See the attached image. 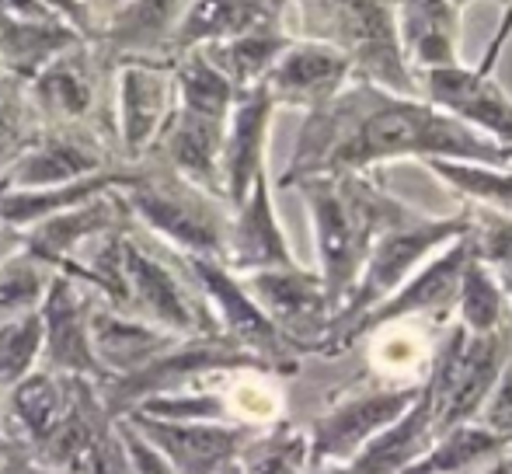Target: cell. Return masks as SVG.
I'll list each match as a JSON object with an SVG mask.
<instances>
[{
	"mask_svg": "<svg viewBox=\"0 0 512 474\" xmlns=\"http://www.w3.org/2000/svg\"><path fill=\"white\" fill-rule=\"evenodd\" d=\"M391 161H467L512 168V150L443 116L418 95L352 77L328 105L307 112L279 185L314 175H363Z\"/></svg>",
	"mask_w": 512,
	"mask_h": 474,
	"instance_id": "6da1fadb",
	"label": "cell"
},
{
	"mask_svg": "<svg viewBox=\"0 0 512 474\" xmlns=\"http://www.w3.org/2000/svg\"><path fill=\"white\" fill-rule=\"evenodd\" d=\"M293 189L307 203L317 244V276L331 307L338 311L377 237L398 224H408L418 210L405 199L391 196L373 171L300 178Z\"/></svg>",
	"mask_w": 512,
	"mask_h": 474,
	"instance_id": "7a4b0ae2",
	"label": "cell"
},
{
	"mask_svg": "<svg viewBox=\"0 0 512 474\" xmlns=\"http://www.w3.org/2000/svg\"><path fill=\"white\" fill-rule=\"evenodd\" d=\"M133 224L178 255H199L223 262L230 231V206L206 189L185 182L164 164H136L119 185Z\"/></svg>",
	"mask_w": 512,
	"mask_h": 474,
	"instance_id": "3957f363",
	"label": "cell"
},
{
	"mask_svg": "<svg viewBox=\"0 0 512 474\" xmlns=\"http://www.w3.org/2000/svg\"><path fill=\"white\" fill-rule=\"evenodd\" d=\"M467 231H471V213H467V206H464V210L450 213V217H429V213L418 210L408 224H398L387 234H380L377 244L370 248V255H366L352 290L345 293V300L338 304L317 356L335 359V349H338V342H342V335L349 332L363 314H370L380 300H387L405 279L415 276L436 251H443L446 244H453Z\"/></svg>",
	"mask_w": 512,
	"mask_h": 474,
	"instance_id": "277c9868",
	"label": "cell"
},
{
	"mask_svg": "<svg viewBox=\"0 0 512 474\" xmlns=\"http://www.w3.org/2000/svg\"><path fill=\"white\" fill-rule=\"evenodd\" d=\"M304 39L342 49L352 77L373 81L398 95H418L394 25V0H297Z\"/></svg>",
	"mask_w": 512,
	"mask_h": 474,
	"instance_id": "5b68a950",
	"label": "cell"
},
{
	"mask_svg": "<svg viewBox=\"0 0 512 474\" xmlns=\"http://www.w3.org/2000/svg\"><path fill=\"white\" fill-rule=\"evenodd\" d=\"M122 272H126V314L150 321L175 339L220 335L196 279L182 265L178 251L164 248L140 227H129L122 241Z\"/></svg>",
	"mask_w": 512,
	"mask_h": 474,
	"instance_id": "8992f818",
	"label": "cell"
},
{
	"mask_svg": "<svg viewBox=\"0 0 512 474\" xmlns=\"http://www.w3.org/2000/svg\"><path fill=\"white\" fill-rule=\"evenodd\" d=\"M512 359V321L492 335H467L460 325H446L439 332L436 353L429 363L422 391L432 401L436 429H453L474 422L492 394L499 373Z\"/></svg>",
	"mask_w": 512,
	"mask_h": 474,
	"instance_id": "52a82bcc",
	"label": "cell"
},
{
	"mask_svg": "<svg viewBox=\"0 0 512 474\" xmlns=\"http://www.w3.org/2000/svg\"><path fill=\"white\" fill-rule=\"evenodd\" d=\"M512 42V0H506V11L488 39L485 53L474 67H443V70H425L418 74V98L439 109L443 116L464 122L467 129L488 136L492 143L512 150V98L499 84L495 70H499L506 46Z\"/></svg>",
	"mask_w": 512,
	"mask_h": 474,
	"instance_id": "ba28073f",
	"label": "cell"
},
{
	"mask_svg": "<svg viewBox=\"0 0 512 474\" xmlns=\"http://www.w3.org/2000/svg\"><path fill=\"white\" fill-rule=\"evenodd\" d=\"M422 387L380 384L366 373L356 384H345L324 398V408L307 422L310 468L321 464H349L377 433L415 405Z\"/></svg>",
	"mask_w": 512,
	"mask_h": 474,
	"instance_id": "9c48e42d",
	"label": "cell"
},
{
	"mask_svg": "<svg viewBox=\"0 0 512 474\" xmlns=\"http://www.w3.org/2000/svg\"><path fill=\"white\" fill-rule=\"evenodd\" d=\"M478 258V244H474V231L460 234L453 244L429 258L411 279L398 286L387 300H380L370 314L356 321L349 332L342 335L335 356H345L352 346L366 339L373 328L391 325V321H429L436 328H446L453 321V304H457V290L464 269Z\"/></svg>",
	"mask_w": 512,
	"mask_h": 474,
	"instance_id": "30bf717a",
	"label": "cell"
},
{
	"mask_svg": "<svg viewBox=\"0 0 512 474\" xmlns=\"http://www.w3.org/2000/svg\"><path fill=\"white\" fill-rule=\"evenodd\" d=\"M244 290L251 293L262 314L272 321L279 335L293 346L300 356H317L321 342L335 318L324 283L317 269H304V265H286V269H265L241 276Z\"/></svg>",
	"mask_w": 512,
	"mask_h": 474,
	"instance_id": "8fae6325",
	"label": "cell"
},
{
	"mask_svg": "<svg viewBox=\"0 0 512 474\" xmlns=\"http://www.w3.org/2000/svg\"><path fill=\"white\" fill-rule=\"evenodd\" d=\"M178 109V88L171 63L126 60L115 74L112 133L129 164H140L161 140Z\"/></svg>",
	"mask_w": 512,
	"mask_h": 474,
	"instance_id": "7c38bea8",
	"label": "cell"
},
{
	"mask_svg": "<svg viewBox=\"0 0 512 474\" xmlns=\"http://www.w3.org/2000/svg\"><path fill=\"white\" fill-rule=\"evenodd\" d=\"M98 293L88 290L77 279L56 272L49 293L39 307L42 321V370L67 373V377H84L102 384L105 373L91 353V311L98 304Z\"/></svg>",
	"mask_w": 512,
	"mask_h": 474,
	"instance_id": "4fadbf2b",
	"label": "cell"
},
{
	"mask_svg": "<svg viewBox=\"0 0 512 474\" xmlns=\"http://www.w3.org/2000/svg\"><path fill=\"white\" fill-rule=\"evenodd\" d=\"M349 81H352V63L342 49L300 35L272 63L262 88L276 109H304L307 116V112L328 105Z\"/></svg>",
	"mask_w": 512,
	"mask_h": 474,
	"instance_id": "5bb4252c",
	"label": "cell"
},
{
	"mask_svg": "<svg viewBox=\"0 0 512 474\" xmlns=\"http://www.w3.org/2000/svg\"><path fill=\"white\" fill-rule=\"evenodd\" d=\"M175 474H216L237 461L255 429L223 422H164L150 415H122Z\"/></svg>",
	"mask_w": 512,
	"mask_h": 474,
	"instance_id": "9a60e30c",
	"label": "cell"
},
{
	"mask_svg": "<svg viewBox=\"0 0 512 474\" xmlns=\"http://www.w3.org/2000/svg\"><path fill=\"white\" fill-rule=\"evenodd\" d=\"M272 116H276V105L262 84L251 91H237L220 147V192L230 210H237L248 199L251 185L265 175V143H269Z\"/></svg>",
	"mask_w": 512,
	"mask_h": 474,
	"instance_id": "2e32d148",
	"label": "cell"
},
{
	"mask_svg": "<svg viewBox=\"0 0 512 474\" xmlns=\"http://www.w3.org/2000/svg\"><path fill=\"white\" fill-rule=\"evenodd\" d=\"M81 380L84 377H67V373L35 366L28 377H21L18 384L7 387V391H0L11 454L28 461V457L46 443V436L53 433L63 415H67Z\"/></svg>",
	"mask_w": 512,
	"mask_h": 474,
	"instance_id": "e0dca14e",
	"label": "cell"
},
{
	"mask_svg": "<svg viewBox=\"0 0 512 474\" xmlns=\"http://www.w3.org/2000/svg\"><path fill=\"white\" fill-rule=\"evenodd\" d=\"M471 0H394V25L411 74L460 63V32Z\"/></svg>",
	"mask_w": 512,
	"mask_h": 474,
	"instance_id": "ac0fdd59",
	"label": "cell"
},
{
	"mask_svg": "<svg viewBox=\"0 0 512 474\" xmlns=\"http://www.w3.org/2000/svg\"><path fill=\"white\" fill-rule=\"evenodd\" d=\"M223 265H227L234 276H251V272L297 265L283 224H279V217H276V206H272L269 171L251 185L248 199H244L237 210H230Z\"/></svg>",
	"mask_w": 512,
	"mask_h": 474,
	"instance_id": "d6986e66",
	"label": "cell"
},
{
	"mask_svg": "<svg viewBox=\"0 0 512 474\" xmlns=\"http://www.w3.org/2000/svg\"><path fill=\"white\" fill-rule=\"evenodd\" d=\"M70 46L77 32L46 0H0V67L32 77Z\"/></svg>",
	"mask_w": 512,
	"mask_h": 474,
	"instance_id": "ffe728a7",
	"label": "cell"
},
{
	"mask_svg": "<svg viewBox=\"0 0 512 474\" xmlns=\"http://www.w3.org/2000/svg\"><path fill=\"white\" fill-rule=\"evenodd\" d=\"M105 154L77 129H63L56 136H46L14 157L7 171L0 175V189L14 192H35V189H56V185H70L77 178H88L105 171Z\"/></svg>",
	"mask_w": 512,
	"mask_h": 474,
	"instance_id": "44dd1931",
	"label": "cell"
},
{
	"mask_svg": "<svg viewBox=\"0 0 512 474\" xmlns=\"http://www.w3.org/2000/svg\"><path fill=\"white\" fill-rule=\"evenodd\" d=\"M290 0H192L182 25L171 42V53L209 46V42L237 39L265 28H286L290 32Z\"/></svg>",
	"mask_w": 512,
	"mask_h": 474,
	"instance_id": "7402d4cb",
	"label": "cell"
},
{
	"mask_svg": "<svg viewBox=\"0 0 512 474\" xmlns=\"http://www.w3.org/2000/svg\"><path fill=\"white\" fill-rule=\"evenodd\" d=\"M175 342V335L161 332L157 325L136 318V314L115 311L105 300H98L95 311H91V353L102 366L105 380L129 377V373L143 370L161 353H168Z\"/></svg>",
	"mask_w": 512,
	"mask_h": 474,
	"instance_id": "603a6c76",
	"label": "cell"
},
{
	"mask_svg": "<svg viewBox=\"0 0 512 474\" xmlns=\"http://www.w3.org/2000/svg\"><path fill=\"white\" fill-rule=\"evenodd\" d=\"M443 328L429 321H391L366 335L370 377L394 387H422Z\"/></svg>",
	"mask_w": 512,
	"mask_h": 474,
	"instance_id": "cb8c5ba5",
	"label": "cell"
},
{
	"mask_svg": "<svg viewBox=\"0 0 512 474\" xmlns=\"http://www.w3.org/2000/svg\"><path fill=\"white\" fill-rule=\"evenodd\" d=\"M32 98L63 129H77L98 105V81L84 49L70 46L32 74Z\"/></svg>",
	"mask_w": 512,
	"mask_h": 474,
	"instance_id": "d4e9b609",
	"label": "cell"
},
{
	"mask_svg": "<svg viewBox=\"0 0 512 474\" xmlns=\"http://www.w3.org/2000/svg\"><path fill=\"white\" fill-rule=\"evenodd\" d=\"M436 412L432 401L425 398V391H418L415 405L401 415L398 422L377 433L349 464V474H405L418 457L429 450V443L436 440Z\"/></svg>",
	"mask_w": 512,
	"mask_h": 474,
	"instance_id": "484cf974",
	"label": "cell"
},
{
	"mask_svg": "<svg viewBox=\"0 0 512 474\" xmlns=\"http://www.w3.org/2000/svg\"><path fill=\"white\" fill-rule=\"evenodd\" d=\"M192 0H119L108 21V46L129 60H147V53L175 42Z\"/></svg>",
	"mask_w": 512,
	"mask_h": 474,
	"instance_id": "4316f807",
	"label": "cell"
},
{
	"mask_svg": "<svg viewBox=\"0 0 512 474\" xmlns=\"http://www.w3.org/2000/svg\"><path fill=\"white\" fill-rule=\"evenodd\" d=\"M509 447L512 443L499 440L478 422H464V426L436 433L429 450L405 474H478L492 461H499Z\"/></svg>",
	"mask_w": 512,
	"mask_h": 474,
	"instance_id": "83f0119b",
	"label": "cell"
},
{
	"mask_svg": "<svg viewBox=\"0 0 512 474\" xmlns=\"http://www.w3.org/2000/svg\"><path fill=\"white\" fill-rule=\"evenodd\" d=\"M297 39L286 28H265V32H248L237 39L209 42L199 46L206 53V60L234 84V91H251L265 81V74L272 70V63L283 56V49Z\"/></svg>",
	"mask_w": 512,
	"mask_h": 474,
	"instance_id": "f1b7e54d",
	"label": "cell"
},
{
	"mask_svg": "<svg viewBox=\"0 0 512 474\" xmlns=\"http://www.w3.org/2000/svg\"><path fill=\"white\" fill-rule=\"evenodd\" d=\"M509 321L512 311L499 279L481 258H474L464 269V279H460L457 304H453V325H460L467 335H492Z\"/></svg>",
	"mask_w": 512,
	"mask_h": 474,
	"instance_id": "f546056e",
	"label": "cell"
},
{
	"mask_svg": "<svg viewBox=\"0 0 512 474\" xmlns=\"http://www.w3.org/2000/svg\"><path fill=\"white\" fill-rule=\"evenodd\" d=\"M237 468H241V474H307V429L293 426L290 419L276 422L269 429H258L237 454Z\"/></svg>",
	"mask_w": 512,
	"mask_h": 474,
	"instance_id": "4dcf8cb0",
	"label": "cell"
},
{
	"mask_svg": "<svg viewBox=\"0 0 512 474\" xmlns=\"http://www.w3.org/2000/svg\"><path fill=\"white\" fill-rule=\"evenodd\" d=\"M53 276L56 269L28 255L25 248L0 258V321H21L39 314Z\"/></svg>",
	"mask_w": 512,
	"mask_h": 474,
	"instance_id": "1f68e13d",
	"label": "cell"
},
{
	"mask_svg": "<svg viewBox=\"0 0 512 474\" xmlns=\"http://www.w3.org/2000/svg\"><path fill=\"white\" fill-rule=\"evenodd\" d=\"M42 321L39 314L21 321H0V391L14 387L39 366Z\"/></svg>",
	"mask_w": 512,
	"mask_h": 474,
	"instance_id": "d6a6232c",
	"label": "cell"
},
{
	"mask_svg": "<svg viewBox=\"0 0 512 474\" xmlns=\"http://www.w3.org/2000/svg\"><path fill=\"white\" fill-rule=\"evenodd\" d=\"M474 422L485 426L488 433H495L499 440L512 443V359L506 363V370L499 373L492 394L485 398V405H481V412Z\"/></svg>",
	"mask_w": 512,
	"mask_h": 474,
	"instance_id": "836d02e7",
	"label": "cell"
},
{
	"mask_svg": "<svg viewBox=\"0 0 512 474\" xmlns=\"http://www.w3.org/2000/svg\"><path fill=\"white\" fill-rule=\"evenodd\" d=\"M119 433H122V447H126V457H129V471L133 474H175L168 468L161 454L129 426L126 419H119Z\"/></svg>",
	"mask_w": 512,
	"mask_h": 474,
	"instance_id": "e575fe53",
	"label": "cell"
},
{
	"mask_svg": "<svg viewBox=\"0 0 512 474\" xmlns=\"http://www.w3.org/2000/svg\"><path fill=\"white\" fill-rule=\"evenodd\" d=\"M0 474H46V471L35 468L32 461H25V457L14 454V457H7V461L0 464Z\"/></svg>",
	"mask_w": 512,
	"mask_h": 474,
	"instance_id": "d590c367",
	"label": "cell"
},
{
	"mask_svg": "<svg viewBox=\"0 0 512 474\" xmlns=\"http://www.w3.org/2000/svg\"><path fill=\"white\" fill-rule=\"evenodd\" d=\"M18 248H21V234L4 231V227H0V258H7L11 251H18Z\"/></svg>",
	"mask_w": 512,
	"mask_h": 474,
	"instance_id": "8d00e7d4",
	"label": "cell"
},
{
	"mask_svg": "<svg viewBox=\"0 0 512 474\" xmlns=\"http://www.w3.org/2000/svg\"><path fill=\"white\" fill-rule=\"evenodd\" d=\"M7 457H14V454H11V443H7V429H4V405H0V464H4Z\"/></svg>",
	"mask_w": 512,
	"mask_h": 474,
	"instance_id": "74e56055",
	"label": "cell"
},
{
	"mask_svg": "<svg viewBox=\"0 0 512 474\" xmlns=\"http://www.w3.org/2000/svg\"><path fill=\"white\" fill-rule=\"evenodd\" d=\"M216 474H241V468H237V461H234V464H227V468L216 471Z\"/></svg>",
	"mask_w": 512,
	"mask_h": 474,
	"instance_id": "f35d334b",
	"label": "cell"
},
{
	"mask_svg": "<svg viewBox=\"0 0 512 474\" xmlns=\"http://www.w3.org/2000/svg\"><path fill=\"white\" fill-rule=\"evenodd\" d=\"M46 474H53V471H46Z\"/></svg>",
	"mask_w": 512,
	"mask_h": 474,
	"instance_id": "ab89813d",
	"label": "cell"
}]
</instances>
